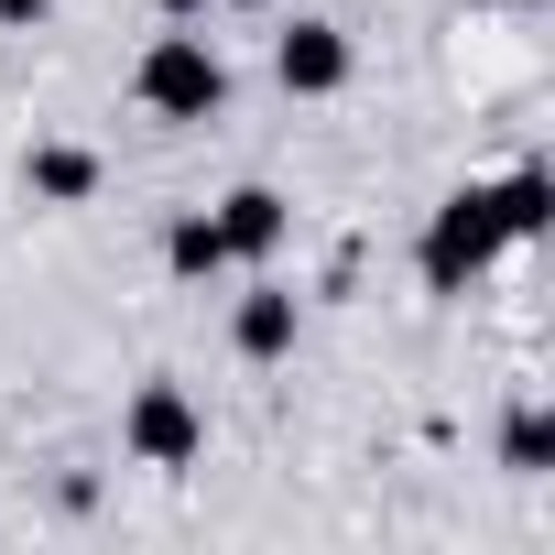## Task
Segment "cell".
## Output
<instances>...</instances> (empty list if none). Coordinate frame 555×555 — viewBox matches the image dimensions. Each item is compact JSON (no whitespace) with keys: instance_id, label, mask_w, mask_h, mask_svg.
Instances as JSON below:
<instances>
[{"instance_id":"cell-1","label":"cell","mask_w":555,"mask_h":555,"mask_svg":"<svg viewBox=\"0 0 555 555\" xmlns=\"http://www.w3.org/2000/svg\"><path fill=\"white\" fill-rule=\"evenodd\" d=\"M131 88H142V109H153V120H207V109L229 99V66H218V44H207V34H185V23H175V34H153V44H142Z\"/></svg>"},{"instance_id":"cell-2","label":"cell","mask_w":555,"mask_h":555,"mask_svg":"<svg viewBox=\"0 0 555 555\" xmlns=\"http://www.w3.org/2000/svg\"><path fill=\"white\" fill-rule=\"evenodd\" d=\"M501 240H512L501 196H490V185H457V196L425 218V284H436V295H457L468 272H490V261H501Z\"/></svg>"},{"instance_id":"cell-3","label":"cell","mask_w":555,"mask_h":555,"mask_svg":"<svg viewBox=\"0 0 555 555\" xmlns=\"http://www.w3.org/2000/svg\"><path fill=\"white\" fill-rule=\"evenodd\" d=\"M120 447H131V468H196V457H207L196 392H185V382H142L131 414H120Z\"/></svg>"},{"instance_id":"cell-4","label":"cell","mask_w":555,"mask_h":555,"mask_svg":"<svg viewBox=\"0 0 555 555\" xmlns=\"http://www.w3.org/2000/svg\"><path fill=\"white\" fill-rule=\"evenodd\" d=\"M272 77H284V99H338L349 88V34L338 23H284L272 34Z\"/></svg>"},{"instance_id":"cell-5","label":"cell","mask_w":555,"mask_h":555,"mask_svg":"<svg viewBox=\"0 0 555 555\" xmlns=\"http://www.w3.org/2000/svg\"><path fill=\"white\" fill-rule=\"evenodd\" d=\"M207 218H218L229 261H272V250H284V229H295V218H284V196H272V185H240V196H218Z\"/></svg>"},{"instance_id":"cell-6","label":"cell","mask_w":555,"mask_h":555,"mask_svg":"<svg viewBox=\"0 0 555 555\" xmlns=\"http://www.w3.org/2000/svg\"><path fill=\"white\" fill-rule=\"evenodd\" d=\"M23 185H34L44 207H88V196H99V153H88V142H34V153H23Z\"/></svg>"},{"instance_id":"cell-7","label":"cell","mask_w":555,"mask_h":555,"mask_svg":"<svg viewBox=\"0 0 555 555\" xmlns=\"http://www.w3.org/2000/svg\"><path fill=\"white\" fill-rule=\"evenodd\" d=\"M229 338H240V360H284V349H295V295H284V284H261V295H240Z\"/></svg>"},{"instance_id":"cell-8","label":"cell","mask_w":555,"mask_h":555,"mask_svg":"<svg viewBox=\"0 0 555 555\" xmlns=\"http://www.w3.org/2000/svg\"><path fill=\"white\" fill-rule=\"evenodd\" d=\"M164 272H175V284H207V272H229V240H218L207 207H185V218L164 229Z\"/></svg>"},{"instance_id":"cell-9","label":"cell","mask_w":555,"mask_h":555,"mask_svg":"<svg viewBox=\"0 0 555 555\" xmlns=\"http://www.w3.org/2000/svg\"><path fill=\"white\" fill-rule=\"evenodd\" d=\"M490 196H501V218H512V240H533V229H544V196H555V185H544V175L522 164V175H501Z\"/></svg>"},{"instance_id":"cell-10","label":"cell","mask_w":555,"mask_h":555,"mask_svg":"<svg viewBox=\"0 0 555 555\" xmlns=\"http://www.w3.org/2000/svg\"><path fill=\"white\" fill-rule=\"evenodd\" d=\"M501 457H512V468H544V414H512V436H501Z\"/></svg>"},{"instance_id":"cell-11","label":"cell","mask_w":555,"mask_h":555,"mask_svg":"<svg viewBox=\"0 0 555 555\" xmlns=\"http://www.w3.org/2000/svg\"><path fill=\"white\" fill-rule=\"evenodd\" d=\"M55 12V0H0V23H44Z\"/></svg>"},{"instance_id":"cell-12","label":"cell","mask_w":555,"mask_h":555,"mask_svg":"<svg viewBox=\"0 0 555 555\" xmlns=\"http://www.w3.org/2000/svg\"><path fill=\"white\" fill-rule=\"evenodd\" d=\"M164 12H175V23H196V12H207V0H164Z\"/></svg>"},{"instance_id":"cell-13","label":"cell","mask_w":555,"mask_h":555,"mask_svg":"<svg viewBox=\"0 0 555 555\" xmlns=\"http://www.w3.org/2000/svg\"><path fill=\"white\" fill-rule=\"evenodd\" d=\"M479 12H533V0H479Z\"/></svg>"}]
</instances>
